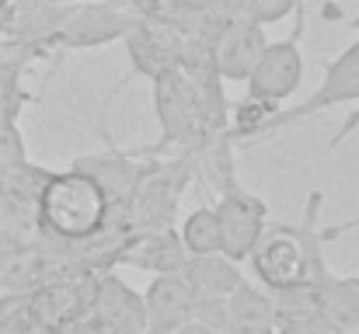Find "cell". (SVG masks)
Here are the masks:
<instances>
[{"label": "cell", "instance_id": "obj_25", "mask_svg": "<svg viewBox=\"0 0 359 334\" xmlns=\"http://www.w3.org/2000/svg\"><path fill=\"white\" fill-rule=\"evenodd\" d=\"M276 334H339V328L318 310L311 317H300V321H290V324H279Z\"/></svg>", "mask_w": 359, "mask_h": 334}, {"label": "cell", "instance_id": "obj_27", "mask_svg": "<svg viewBox=\"0 0 359 334\" xmlns=\"http://www.w3.org/2000/svg\"><path fill=\"white\" fill-rule=\"evenodd\" d=\"M171 334H217V331H210L206 324H199V321H192V317H189L185 324H178Z\"/></svg>", "mask_w": 359, "mask_h": 334}, {"label": "cell", "instance_id": "obj_15", "mask_svg": "<svg viewBox=\"0 0 359 334\" xmlns=\"http://www.w3.org/2000/svg\"><path fill=\"white\" fill-rule=\"evenodd\" d=\"M227 334H276L269 289H258L241 279V286L227 296Z\"/></svg>", "mask_w": 359, "mask_h": 334}, {"label": "cell", "instance_id": "obj_8", "mask_svg": "<svg viewBox=\"0 0 359 334\" xmlns=\"http://www.w3.org/2000/svg\"><path fill=\"white\" fill-rule=\"evenodd\" d=\"M353 102H359V42H353L339 60H332V63L325 67V81H321V88H318L307 102H300V105H293V109L276 111V115L269 118L265 132H276V129H283V125H293V122H300V118H311V115H318V111H325V109L353 105ZM265 132H262V136H265Z\"/></svg>", "mask_w": 359, "mask_h": 334}, {"label": "cell", "instance_id": "obj_10", "mask_svg": "<svg viewBox=\"0 0 359 334\" xmlns=\"http://www.w3.org/2000/svg\"><path fill=\"white\" fill-rule=\"evenodd\" d=\"M265 25L248 18V14H238L231 18L217 42H213V67L224 81H248L251 67L258 63L262 49H265Z\"/></svg>", "mask_w": 359, "mask_h": 334}, {"label": "cell", "instance_id": "obj_7", "mask_svg": "<svg viewBox=\"0 0 359 334\" xmlns=\"http://www.w3.org/2000/svg\"><path fill=\"white\" fill-rule=\"evenodd\" d=\"M213 213H217V223H220V251L231 261H244L251 254V247L258 244L262 230L269 226L265 202L248 195L234 178L220 188V202L213 206Z\"/></svg>", "mask_w": 359, "mask_h": 334}, {"label": "cell", "instance_id": "obj_16", "mask_svg": "<svg viewBox=\"0 0 359 334\" xmlns=\"http://www.w3.org/2000/svg\"><path fill=\"white\" fill-rule=\"evenodd\" d=\"M311 282L318 289V310L339 328V334H359V279H339L325 268Z\"/></svg>", "mask_w": 359, "mask_h": 334}, {"label": "cell", "instance_id": "obj_29", "mask_svg": "<svg viewBox=\"0 0 359 334\" xmlns=\"http://www.w3.org/2000/svg\"><path fill=\"white\" fill-rule=\"evenodd\" d=\"M356 226H359V216H356V220H349V223H342V226H332V230H325L321 237H325V240H332V237H342V233H349V230H356Z\"/></svg>", "mask_w": 359, "mask_h": 334}, {"label": "cell", "instance_id": "obj_30", "mask_svg": "<svg viewBox=\"0 0 359 334\" xmlns=\"http://www.w3.org/2000/svg\"><path fill=\"white\" fill-rule=\"evenodd\" d=\"M4 4H7V0H0V7H4Z\"/></svg>", "mask_w": 359, "mask_h": 334}, {"label": "cell", "instance_id": "obj_2", "mask_svg": "<svg viewBox=\"0 0 359 334\" xmlns=\"http://www.w3.org/2000/svg\"><path fill=\"white\" fill-rule=\"evenodd\" d=\"M321 192L311 195L307 202V220L300 226H265L258 244L251 247V268L255 279L272 293V289H286L307 279H318L328 265L321 254V230H318V209H321Z\"/></svg>", "mask_w": 359, "mask_h": 334}, {"label": "cell", "instance_id": "obj_26", "mask_svg": "<svg viewBox=\"0 0 359 334\" xmlns=\"http://www.w3.org/2000/svg\"><path fill=\"white\" fill-rule=\"evenodd\" d=\"M356 125H359V111H353V115H349V118H346V122L339 125V132H335V139H332V146H339V143H346V139H349V132H353Z\"/></svg>", "mask_w": 359, "mask_h": 334}, {"label": "cell", "instance_id": "obj_20", "mask_svg": "<svg viewBox=\"0 0 359 334\" xmlns=\"http://www.w3.org/2000/svg\"><path fill=\"white\" fill-rule=\"evenodd\" d=\"M178 237H182L189 254H213V251H220V223H217L213 206L192 209L185 220L178 223Z\"/></svg>", "mask_w": 359, "mask_h": 334}, {"label": "cell", "instance_id": "obj_18", "mask_svg": "<svg viewBox=\"0 0 359 334\" xmlns=\"http://www.w3.org/2000/svg\"><path fill=\"white\" fill-rule=\"evenodd\" d=\"M74 167L88 171V174L105 188L109 199H126V195L133 192L140 171H143V164H140L136 157L119 153V150H112V153H105V157H81Z\"/></svg>", "mask_w": 359, "mask_h": 334}, {"label": "cell", "instance_id": "obj_3", "mask_svg": "<svg viewBox=\"0 0 359 334\" xmlns=\"http://www.w3.org/2000/svg\"><path fill=\"white\" fill-rule=\"evenodd\" d=\"M154 111H157L161 139H157V146H147L140 157L164 153L168 146L189 150V146H196L206 136L199 91H196L192 77L185 70H178V67H171L161 77H154Z\"/></svg>", "mask_w": 359, "mask_h": 334}, {"label": "cell", "instance_id": "obj_13", "mask_svg": "<svg viewBox=\"0 0 359 334\" xmlns=\"http://www.w3.org/2000/svg\"><path fill=\"white\" fill-rule=\"evenodd\" d=\"M189 251L178 237V226H164V230H150V233H136L126 247H122L116 265H129L150 275H168V272H182Z\"/></svg>", "mask_w": 359, "mask_h": 334}, {"label": "cell", "instance_id": "obj_12", "mask_svg": "<svg viewBox=\"0 0 359 334\" xmlns=\"http://www.w3.org/2000/svg\"><path fill=\"white\" fill-rule=\"evenodd\" d=\"M192 296L196 293L182 279V272L154 275L147 293H143V314H147L143 334H171L178 324H185L192 314Z\"/></svg>", "mask_w": 359, "mask_h": 334}, {"label": "cell", "instance_id": "obj_14", "mask_svg": "<svg viewBox=\"0 0 359 334\" xmlns=\"http://www.w3.org/2000/svg\"><path fill=\"white\" fill-rule=\"evenodd\" d=\"M49 171L35 167V164H18L0 171V209L4 223H21V226H35V209H39V195L46 185Z\"/></svg>", "mask_w": 359, "mask_h": 334}, {"label": "cell", "instance_id": "obj_1", "mask_svg": "<svg viewBox=\"0 0 359 334\" xmlns=\"http://www.w3.org/2000/svg\"><path fill=\"white\" fill-rule=\"evenodd\" d=\"M109 202L112 199L88 171H49L35 209V230L53 244H81L102 230Z\"/></svg>", "mask_w": 359, "mask_h": 334}, {"label": "cell", "instance_id": "obj_23", "mask_svg": "<svg viewBox=\"0 0 359 334\" xmlns=\"http://www.w3.org/2000/svg\"><path fill=\"white\" fill-rule=\"evenodd\" d=\"M25 160H28V153H25V139H21L18 122H0V171L18 167Z\"/></svg>", "mask_w": 359, "mask_h": 334}, {"label": "cell", "instance_id": "obj_28", "mask_svg": "<svg viewBox=\"0 0 359 334\" xmlns=\"http://www.w3.org/2000/svg\"><path fill=\"white\" fill-rule=\"evenodd\" d=\"M129 11H136V14H150L154 7H157V0H122Z\"/></svg>", "mask_w": 359, "mask_h": 334}, {"label": "cell", "instance_id": "obj_21", "mask_svg": "<svg viewBox=\"0 0 359 334\" xmlns=\"http://www.w3.org/2000/svg\"><path fill=\"white\" fill-rule=\"evenodd\" d=\"M0 334H46L28 310V293H0Z\"/></svg>", "mask_w": 359, "mask_h": 334}, {"label": "cell", "instance_id": "obj_17", "mask_svg": "<svg viewBox=\"0 0 359 334\" xmlns=\"http://www.w3.org/2000/svg\"><path fill=\"white\" fill-rule=\"evenodd\" d=\"M182 279L199 296H231L244 275L238 261H231L224 251H213V254H189L182 265Z\"/></svg>", "mask_w": 359, "mask_h": 334}, {"label": "cell", "instance_id": "obj_6", "mask_svg": "<svg viewBox=\"0 0 359 334\" xmlns=\"http://www.w3.org/2000/svg\"><path fill=\"white\" fill-rule=\"evenodd\" d=\"M300 39H304V4L297 7V28L283 42H265L258 63L248 74V95L265 98L283 105L304 81V56H300Z\"/></svg>", "mask_w": 359, "mask_h": 334}, {"label": "cell", "instance_id": "obj_24", "mask_svg": "<svg viewBox=\"0 0 359 334\" xmlns=\"http://www.w3.org/2000/svg\"><path fill=\"white\" fill-rule=\"evenodd\" d=\"M304 0H244V11L241 14H248V18H255V21H262V25H276V21H283L290 11H297Z\"/></svg>", "mask_w": 359, "mask_h": 334}, {"label": "cell", "instance_id": "obj_11", "mask_svg": "<svg viewBox=\"0 0 359 334\" xmlns=\"http://www.w3.org/2000/svg\"><path fill=\"white\" fill-rule=\"evenodd\" d=\"M91 317H95L109 334H143L147 331L143 296H140L136 289H129L112 268L98 275Z\"/></svg>", "mask_w": 359, "mask_h": 334}, {"label": "cell", "instance_id": "obj_4", "mask_svg": "<svg viewBox=\"0 0 359 334\" xmlns=\"http://www.w3.org/2000/svg\"><path fill=\"white\" fill-rule=\"evenodd\" d=\"M95 289H98V272L70 265L28 293V310L46 334H60L91 310Z\"/></svg>", "mask_w": 359, "mask_h": 334}, {"label": "cell", "instance_id": "obj_22", "mask_svg": "<svg viewBox=\"0 0 359 334\" xmlns=\"http://www.w3.org/2000/svg\"><path fill=\"white\" fill-rule=\"evenodd\" d=\"M192 321L206 324L210 331L227 334V296H192Z\"/></svg>", "mask_w": 359, "mask_h": 334}, {"label": "cell", "instance_id": "obj_5", "mask_svg": "<svg viewBox=\"0 0 359 334\" xmlns=\"http://www.w3.org/2000/svg\"><path fill=\"white\" fill-rule=\"evenodd\" d=\"M133 21H136V11H129L122 0H74L63 25L53 35V53L109 46L126 35Z\"/></svg>", "mask_w": 359, "mask_h": 334}, {"label": "cell", "instance_id": "obj_9", "mask_svg": "<svg viewBox=\"0 0 359 334\" xmlns=\"http://www.w3.org/2000/svg\"><path fill=\"white\" fill-rule=\"evenodd\" d=\"M126 42V56L133 63L136 77H161L164 70L178 67V53H182V35L168 25H161L157 18H143L136 14V21L126 28L122 35Z\"/></svg>", "mask_w": 359, "mask_h": 334}, {"label": "cell", "instance_id": "obj_19", "mask_svg": "<svg viewBox=\"0 0 359 334\" xmlns=\"http://www.w3.org/2000/svg\"><path fill=\"white\" fill-rule=\"evenodd\" d=\"M276 111H279L276 102H265V98L244 95L238 105L227 111V136H231V139H258Z\"/></svg>", "mask_w": 359, "mask_h": 334}]
</instances>
